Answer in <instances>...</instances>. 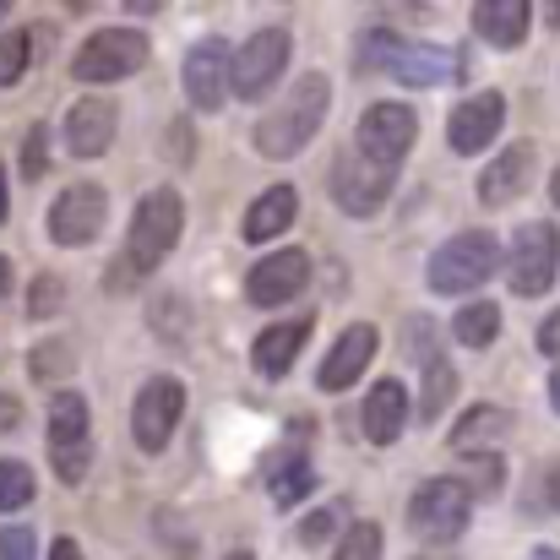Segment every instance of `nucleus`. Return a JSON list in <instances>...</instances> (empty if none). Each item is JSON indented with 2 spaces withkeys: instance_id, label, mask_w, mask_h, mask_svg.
Returning a JSON list of instances; mask_svg holds the SVG:
<instances>
[{
  "instance_id": "1",
  "label": "nucleus",
  "mask_w": 560,
  "mask_h": 560,
  "mask_svg": "<svg viewBox=\"0 0 560 560\" xmlns=\"http://www.w3.org/2000/svg\"><path fill=\"white\" fill-rule=\"evenodd\" d=\"M327 104H332V82L327 77H300L278 104H272V115L256 126V148L267 153V159H294V153H305V142L322 131V120H327Z\"/></svg>"
},
{
  "instance_id": "2",
  "label": "nucleus",
  "mask_w": 560,
  "mask_h": 560,
  "mask_svg": "<svg viewBox=\"0 0 560 560\" xmlns=\"http://www.w3.org/2000/svg\"><path fill=\"white\" fill-rule=\"evenodd\" d=\"M180 223H186V207H180V196L170 186L148 190L142 201H137V212H131V240H126V272H137V278H148L170 250H175V240H180Z\"/></svg>"
},
{
  "instance_id": "3",
  "label": "nucleus",
  "mask_w": 560,
  "mask_h": 560,
  "mask_svg": "<svg viewBox=\"0 0 560 560\" xmlns=\"http://www.w3.org/2000/svg\"><path fill=\"white\" fill-rule=\"evenodd\" d=\"M495 267H501L495 234L463 229V234H452V240L430 256V289H435V294H468V289H479Z\"/></svg>"
},
{
  "instance_id": "4",
  "label": "nucleus",
  "mask_w": 560,
  "mask_h": 560,
  "mask_svg": "<svg viewBox=\"0 0 560 560\" xmlns=\"http://www.w3.org/2000/svg\"><path fill=\"white\" fill-rule=\"evenodd\" d=\"M49 463L60 485H82L93 468V430H88V397L55 392L49 402Z\"/></svg>"
},
{
  "instance_id": "5",
  "label": "nucleus",
  "mask_w": 560,
  "mask_h": 560,
  "mask_svg": "<svg viewBox=\"0 0 560 560\" xmlns=\"http://www.w3.org/2000/svg\"><path fill=\"white\" fill-rule=\"evenodd\" d=\"M468 512H474V495L463 479H430L408 501V523L424 545H452L468 528Z\"/></svg>"
},
{
  "instance_id": "6",
  "label": "nucleus",
  "mask_w": 560,
  "mask_h": 560,
  "mask_svg": "<svg viewBox=\"0 0 560 560\" xmlns=\"http://www.w3.org/2000/svg\"><path fill=\"white\" fill-rule=\"evenodd\" d=\"M142 66H148V38L131 33V27H104V33H93V38L77 49V60H71L77 82H120V77H131V71H142Z\"/></svg>"
},
{
  "instance_id": "7",
  "label": "nucleus",
  "mask_w": 560,
  "mask_h": 560,
  "mask_svg": "<svg viewBox=\"0 0 560 560\" xmlns=\"http://www.w3.org/2000/svg\"><path fill=\"white\" fill-rule=\"evenodd\" d=\"M180 413H186V386L175 375H153L137 392V402H131V435H137V446L142 452H164L170 435H175V424H180Z\"/></svg>"
},
{
  "instance_id": "8",
  "label": "nucleus",
  "mask_w": 560,
  "mask_h": 560,
  "mask_svg": "<svg viewBox=\"0 0 560 560\" xmlns=\"http://www.w3.org/2000/svg\"><path fill=\"white\" fill-rule=\"evenodd\" d=\"M556 261H560L556 223H523V229H517V240H512L506 278H512V289L528 300V294H545V289L556 283Z\"/></svg>"
},
{
  "instance_id": "9",
  "label": "nucleus",
  "mask_w": 560,
  "mask_h": 560,
  "mask_svg": "<svg viewBox=\"0 0 560 560\" xmlns=\"http://www.w3.org/2000/svg\"><path fill=\"white\" fill-rule=\"evenodd\" d=\"M413 137H419V115L408 104H375L360 120V153L371 159L375 170H397L408 159Z\"/></svg>"
},
{
  "instance_id": "10",
  "label": "nucleus",
  "mask_w": 560,
  "mask_h": 560,
  "mask_svg": "<svg viewBox=\"0 0 560 560\" xmlns=\"http://www.w3.org/2000/svg\"><path fill=\"white\" fill-rule=\"evenodd\" d=\"M283 66H289V33L283 27H267V33L245 38L240 55H234V93L250 98V104L267 98L272 82L283 77Z\"/></svg>"
},
{
  "instance_id": "11",
  "label": "nucleus",
  "mask_w": 560,
  "mask_h": 560,
  "mask_svg": "<svg viewBox=\"0 0 560 560\" xmlns=\"http://www.w3.org/2000/svg\"><path fill=\"white\" fill-rule=\"evenodd\" d=\"M104 212H109V201H104L98 186H88V180L66 186L55 196V207H49V240L55 245H88V240H98Z\"/></svg>"
},
{
  "instance_id": "12",
  "label": "nucleus",
  "mask_w": 560,
  "mask_h": 560,
  "mask_svg": "<svg viewBox=\"0 0 560 560\" xmlns=\"http://www.w3.org/2000/svg\"><path fill=\"white\" fill-rule=\"evenodd\" d=\"M186 98L196 109H223L229 98V82H234V66H229V44L223 38H201L186 55Z\"/></svg>"
},
{
  "instance_id": "13",
  "label": "nucleus",
  "mask_w": 560,
  "mask_h": 560,
  "mask_svg": "<svg viewBox=\"0 0 560 560\" xmlns=\"http://www.w3.org/2000/svg\"><path fill=\"white\" fill-rule=\"evenodd\" d=\"M332 196L349 218H375L392 196V170H375L371 159H338L332 164Z\"/></svg>"
},
{
  "instance_id": "14",
  "label": "nucleus",
  "mask_w": 560,
  "mask_h": 560,
  "mask_svg": "<svg viewBox=\"0 0 560 560\" xmlns=\"http://www.w3.org/2000/svg\"><path fill=\"white\" fill-rule=\"evenodd\" d=\"M305 283H311V256H305V250H272L267 261L250 267L245 294H250V305H283V300H294Z\"/></svg>"
},
{
  "instance_id": "15",
  "label": "nucleus",
  "mask_w": 560,
  "mask_h": 560,
  "mask_svg": "<svg viewBox=\"0 0 560 560\" xmlns=\"http://www.w3.org/2000/svg\"><path fill=\"white\" fill-rule=\"evenodd\" d=\"M267 490H272L278 506H294V501H305L316 490V468L305 457V424H294V435L267 457Z\"/></svg>"
},
{
  "instance_id": "16",
  "label": "nucleus",
  "mask_w": 560,
  "mask_h": 560,
  "mask_svg": "<svg viewBox=\"0 0 560 560\" xmlns=\"http://www.w3.org/2000/svg\"><path fill=\"white\" fill-rule=\"evenodd\" d=\"M501 120H506V98H501V93H474L468 104H457L446 137H452L457 153H485V148L495 142Z\"/></svg>"
},
{
  "instance_id": "17",
  "label": "nucleus",
  "mask_w": 560,
  "mask_h": 560,
  "mask_svg": "<svg viewBox=\"0 0 560 560\" xmlns=\"http://www.w3.org/2000/svg\"><path fill=\"white\" fill-rule=\"evenodd\" d=\"M115 126H120V115H115L109 98H82V104H71V115H66V148H71V159H98V153H109Z\"/></svg>"
},
{
  "instance_id": "18",
  "label": "nucleus",
  "mask_w": 560,
  "mask_h": 560,
  "mask_svg": "<svg viewBox=\"0 0 560 560\" xmlns=\"http://www.w3.org/2000/svg\"><path fill=\"white\" fill-rule=\"evenodd\" d=\"M375 360V327L371 322H354L338 343H332V354L322 360V392H343V386H354L360 381V371Z\"/></svg>"
},
{
  "instance_id": "19",
  "label": "nucleus",
  "mask_w": 560,
  "mask_h": 560,
  "mask_svg": "<svg viewBox=\"0 0 560 560\" xmlns=\"http://www.w3.org/2000/svg\"><path fill=\"white\" fill-rule=\"evenodd\" d=\"M534 180V142H517V148H506L485 175H479V201L485 207H506V201H517L523 190Z\"/></svg>"
},
{
  "instance_id": "20",
  "label": "nucleus",
  "mask_w": 560,
  "mask_h": 560,
  "mask_svg": "<svg viewBox=\"0 0 560 560\" xmlns=\"http://www.w3.org/2000/svg\"><path fill=\"white\" fill-rule=\"evenodd\" d=\"M452 71H457V60L441 44H397V55L386 66V77H397L402 88H441Z\"/></svg>"
},
{
  "instance_id": "21",
  "label": "nucleus",
  "mask_w": 560,
  "mask_h": 560,
  "mask_svg": "<svg viewBox=\"0 0 560 560\" xmlns=\"http://www.w3.org/2000/svg\"><path fill=\"white\" fill-rule=\"evenodd\" d=\"M305 338H311V316H300V322H278V327H267V332L256 338L250 365L267 375V381H278V375L294 365V354L305 349Z\"/></svg>"
},
{
  "instance_id": "22",
  "label": "nucleus",
  "mask_w": 560,
  "mask_h": 560,
  "mask_svg": "<svg viewBox=\"0 0 560 560\" xmlns=\"http://www.w3.org/2000/svg\"><path fill=\"white\" fill-rule=\"evenodd\" d=\"M408 424V386L402 381H375L365 397V435L375 446H392Z\"/></svg>"
},
{
  "instance_id": "23",
  "label": "nucleus",
  "mask_w": 560,
  "mask_h": 560,
  "mask_svg": "<svg viewBox=\"0 0 560 560\" xmlns=\"http://www.w3.org/2000/svg\"><path fill=\"white\" fill-rule=\"evenodd\" d=\"M294 212H300V196H294V186L261 190V196L250 201V212H245V240H250V245H267L272 234H283V229L294 223Z\"/></svg>"
},
{
  "instance_id": "24",
  "label": "nucleus",
  "mask_w": 560,
  "mask_h": 560,
  "mask_svg": "<svg viewBox=\"0 0 560 560\" xmlns=\"http://www.w3.org/2000/svg\"><path fill=\"white\" fill-rule=\"evenodd\" d=\"M474 27L495 49H517L523 33H528V0H479L474 5Z\"/></svg>"
},
{
  "instance_id": "25",
  "label": "nucleus",
  "mask_w": 560,
  "mask_h": 560,
  "mask_svg": "<svg viewBox=\"0 0 560 560\" xmlns=\"http://www.w3.org/2000/svg\"><path fill=\"white\" fill-rule=\"evenodd\" d=\"M419 338H424V349H419V365H424L419 419H441V413H446V402L457 397V371H452L446 360H435V354H430V327H424V322H419Z\"/></svg>"
},
{
  "instance_id": "26",
  "label": "nucleus",
  "mask_w": 560,
  "mask_h": 560,
  "mask_svg": "<svg viewBox=\"0 0 560 560\" xmlns=\"http://www.w3.org/2000/svg\"><path fill=\"white\" fill-rule=\"evenodd\" d=\"M506 430H512V413H506V408H474V413L457 419L452 446H457V452H485V457H490V446H495Z\"/></svg>"
},
{
  "instance_id": "27",
  "label": "nucleus",
  "mask_w": 560,
  "mask_h": 560,
  "mask_svg": "<svg viewBox=\"0 0 560 560\" xmlns=\"http://www.w3.org/2000/svg\"><path fill=\"white\" fill-rule=\"evenodd\" d=\"M495 332H501V311H495L490 300L463 305V311L452 316V338H457L463 349H490V343H495Z\"/></svg>"
},
{
  "instance_id": "28",
  "label": "nucleus",
  "mask_w": 560,
  "mask_h": 560,
  "mask_svg": "<svg viewBox=\"0 0 560 560\" xmlns=\"http://www.w3.org/2000/svg\"><path fill=\"white\" fill-rule=\"evenodd\" d=\"M397 33H386V27H371L365 38H360V49H354V71L360 77H375V71H386L392 66V55H397Z\"/></svg>"
},
{
  "instance_id": "29",
  "label": "nucleus",
  "mask_w": 560,
  "mask_h": 560,
  "mask_svg": "<svg viewBox=\"0 0 560 560\" xmlns=\"http://www.w3.org/2000/svg\"><path fill=\"white\" fill-rule=\"evenodd\" d=\"M33 490H38V479H33V468H27V463H0V512L27 506V501H33Z\"/></svg>"
},
{
  "instance_id": "30",
  "label": "nucleus",
  "mask_w": 560,
  "mask_h": 560,
  "mask_svg": "<svg viewBox=\"0 0 560 560\" xmlns=\"http://www.w3.org/2000/svg\"><path fill=\"white\" fill-rule=\"evenodd\" d=\"M27 55H33V38H27V33H5V38H0V88H16V82H22Z\"/></svg>"
},
{
  "instance_id": "31",
  "label": "nucleus",
  "mask_w": 560,
  "mask_h": 560,
  "mask_svg": "<svg viewBox=\"0 0 560 560\" xmlns=\"http://www.w3.org/2000/svg\"><path fill=\"white\" fill-rule=\"evenodd\" d=\"M332 560H381V528L375 523H354Z\"/></svg>"
},
{
  "instance_id": "32",
  "label": "nucleus",
  "mask_w": 560,
  "mask_h": 560,
  "mask_svg": "<svg viewBox=\"0 0 560 560\" xmlns=\"http://www.w3.org/2000/svg\"><path fill=\"white\" fill-rule=\"evenodd\" d=\"M501 485H506V463L490 452V457H479L474 463V485H468V495H501Z\"/></svg>"
},
{
  "instance_id": "33",
  "label": "nucleus",
  "mask_w": 560,
  "mask_h": 560,
  "mask_svg": "<svg viewBox=\"0 0 560 560\" xmlns=\"http://www.w3.org/2000/svg\"><path fill=\"white\" fill-rule=\"evenodd\" d=\"M60 294H66V289H60V278H49V272H44V278L33 283V294H27V316H38V322H44V316H55V311H60Z\"/></svg>"
},
{
  "instance_id": "34",
  "label": "nucleus",
  "mask_w": 560,
  "mask_h": 560,
  "mask_svg": "<svg viewBox=\"0 0 560 560\" xmlns=\"http://www.w3.org/2000/svg\"><path fill=\"white\" fill-rule=\"evenodd\" d=\"M71 371V354H66V343H38L33 349V375L38 381H55V375Z\"/></svg>"
},
{
  "instance_id": "35",
  "label": "nucleus",
  "mask_w": 560,
  "mask_h": 560,
  "mask_svg": "<svg viewBox=\"0 0 560 560\" xmlns=\"http://www.w3.org/2000/svg\"><path fill=\"white\" fill-rule=\"evenodd\" d=\"M44 137H49L44 126H33V131H27V148H22V175H27V180H38V175H44Z\"/></svg>"
},
{
  "instance_id": "36",
  "label": "nucleus",
  "mask_w": 560,
  "mask_h": 560,
  "mask_svg": "<svg viewBox=\"0 0 560 560\" xmlns=\"http://www.w3.org/2000/svg\"><path fill=\"white\" fill-rule=\"evenodd\" d=\"M0 560H33V534L27 528H0Z\"/></svg>"
},
{
  "instance_id": "37",
  "label": "nucleus",
  "mask_w": 560,
  "mask_h": 560,
  "mask_svg": "<svg viewBox=\"0 0 560 560\" xmlns=\"http://www.w3.org/2000/svg\"><path fill=\"white\" fill-rule=\"evenodd\" d=\"M332 523H338V512H311L305 528H300V539H305V545H327V539H332Z\"/></svg>"
},
{
  "instance_id": "38",
  "label": "nucleus",
  "mask_w": 560,
  "mask_h": 560,
  "mask_svg": "<svg viewBox=\"0 0 560 560\" xmlns=\"http://www.w3.org/2000/svg\"><path fill=\"white\" fill-rule=\"evenodd\" d=\"M539 349H545L550 360H560V311L545 322V327H539Z\"/></svg>"
},
{
  "instance_id": "39",
  "label": "nucleus",
  "mask_w": 560,
  "mask_h": 560,
  "mask_svg": "<svg viewBox=\"0 0 560 560\" xmlns=\"http://www.w3.org/2000/svg\"><path fill=\"white\" fill-rule=\"evenodd\" d=\"M49 560H82V550H77V539H55V550H49Z\"/></svg>"
},
{
  "instance_id": "40",
  "label": "nucleus",
  "mask_w": 560,
  "mask_h": 560,
  "mask_svg": "<svg viewBox=\"0 0 560 560\" xmlns=\"http://www.w3.org/2000/svg\"><path fill=\"white\" fill-rule=\"evenodd\" d=\"M16 419H22V408L11 397H0V424H16Z\"/></svg>"
},
{
  "instance_id": "41",
  "label": "nucleus",
  "mask_w": 560,
  "mask_h": 560,
  "mask_svg": "<svg viewBox=\"0 0 560 560\" xmlns=\"http://www.w3.org/2000/svg\"><path fill=\"white\" fill-rule=\"evenodd\" d=\"M5 294H11V256H0V305H5Z\"/></svg>"
},
{
  "instance_id": "42",
  "label": "nucleus",
  "mask_w": 560,
  "mask_h": 560,
  "mask_svg": "<svg viewBox=\"0 0 560 560\" xmlns=\"http://www.w3.org/2000/svg\"><path fill=\"white\" fill-rule=\"evenodd\" d=\"M550 402H556V413H560V371L550 375Z\"/></svg>"
},
{
  "instance_id": "43",
  "label": "nucleus",
  "mask_w": 560,
  "mask_h": 560,
  "mask_svg": "<svg viewBox=\"0 0 560 560\" xmlns=\"http://www.w3.org/2000/svg\"><path fill=\"white\" fill-rule=\"evenodd\" d=\"M0 223H5V170H0Z\"/></svg>"
},
{
  "instance_id": "44",
  "label": "nucleus",
  "mask_w": 560,
  "mask_h": 560,
  "mask_svg": "<svg viewBox=\"0 0 560 560\" xmlns=\"http://www.w3.org/2000/svg\"><path fill=\"white\" fill-rule=\"evenodd\" d=\"M550 501L560 506V468H556V479H550Z\"/></svg>"
},
{
  "instance_id": "45",
  "label": "nucleus",
  "mask_w": 560,
  "mask_h": 560,
  "mask_svg": "<svg viewBox=\"0 0 560 560\" xmlns=\"http://www.w3.org/2000/svg\"><path fill=\"white\" fill-rule=\"evenodd\" d=\"M550 196H556V207H560V170H556V180H550Z\"/></svg>"
},
{
  "instance_id": "46",
  "label": "nucleus",
  "mask_w": 560,
  "mask_h": 560,
  "mask_svg": "<svg viewBox=\"0 0 560 560\" xmlns=\"http://www.w3.org/2000/svg\"><path fill=\"white\" fill-rule=\"evenodd\" d=\"M534 560H560L556 550H534Z\"/></svg>"
},
{
  "instance_id": "47",
  "label": "nucleus",
  "mask_w": 560,
  "mask_h": 560,
  "mask_svg": "<svg viewBox=\"0 0 560 560\" xmlns=\"http://www.w3.org/2000/svg\"><path fill=\"white\" fill-rule=\"evenodd\" d=\"M223 560H256V556L250 550H234V556H223Z\"/></svg>"
},
{
  "instance_id": "48",
  "label": "nucleus",
  "mask_w": 560,
  "mask_h": 560,
  "mask_svg": "<svg viewBox=\"0 0 560 560\" xmlns=\"http://www.w3.org/2000/svg\"><path fill=\"white\" fill-rule=\"evenodd\" d=\"M0 16H5V5H0Z\"/></svg>"
}]
</instances>
